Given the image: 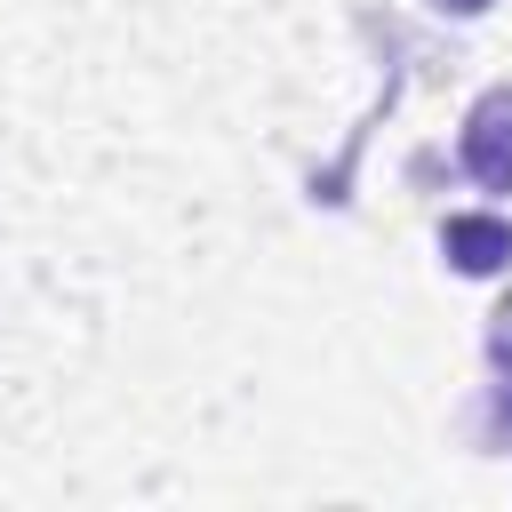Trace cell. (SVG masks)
Returning a JSON list of instances; mask_svg holds the SVG:
<instances>
[{"label":"cell","instance_id":"6da1fadb","mask_svg":"<svg viewBox=\"0 0 512 512\" xmlns=\"http://www.w3.org/2000/svg\"><path fill=\"white\" fill-rule=\"evenodd\" d=\"M456 160L480 192H512V80L480 88L472 112H464V136H456Z\"/></svg>","mask_w":512,"mask_h":512},{"label":"cell","instance_id":"7a4b0ae2","mask_svg":"<svg viewBox=\"0 0 512 512\" xmlns=\"http://www.w3.org/2000/svg\"><path fill=\"white\" fill-rule=\"evenodd\" d=\"M440 256L456 272H472V280L504 272L512 264V216H448L440 224Z\"/></svg>","mask_w":512,"mask_h":512},{"label":"cell","instance_id":"3957f363","mask_svg":"<svg viewBox=\"0 0 512 512\" xmlns=\"http://www.w3.org/2000/svg\"><path fill=\"white\" fill-rule=\"evenodd\" d=\"M488 376H496V392H488V448H512V296L488 312Z\"/></svg>","mask_w":512,"mask_h":512},{"label":"cell","instance_id":"277c9868","mask_svg":"<svg viewBox=\"0 0 512 512\" xmlns=\"http://www.w3.org/2000/svg\"><path fill=\"white\" fill-rule=\"evenodd\" d=\"M440 16H480V8H496V0H432Z\"/></svg>","mask_w":512,"mask_h":512}]
</instances>
